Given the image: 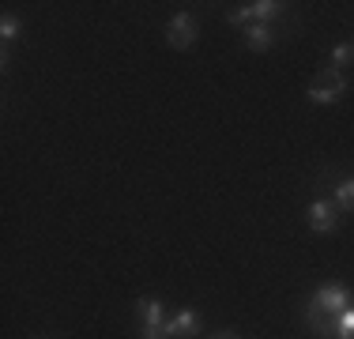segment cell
Listing matches in <instances>:
<instances>
[{"instance_id":"obj_1","label":"cell","mask_w":354,"mask_h":339,"mask_svg":"<svg viewBox=\"0 0 354 339\" xmlns=\"http://www.w3.org/2000/svg\"><path fill=\"white\" fill-rule=\"evenodd\" d=\"M283 15V4L279 0H252L245 8H234L230 15H226V23H234V27H252V23H272Z\"/></svg>"},{"instance_id":"obj_2","label":"cell","mask_w":354,"mask_h":339,"mask_svg":"<svg viewBox=\"0 0 354 339\" xmlns=\"http://www.w3.org/2000/svg\"><path fill=\"white\" fill-rule=\"evenodd\" d=\"M343 91H347V80H343L335 68H324V72H320V80L309 87V102H313V106H332Z\"/></svg>"},{"instance_id":"obj_3","label":"cell","mask_w":354,"mask_h":339,"mask_svg":"<svg viewBox=\"0 0 354 339\" xmlns=\"http://www.w3.org/2000/svg\"><path fill=\"white\" fill-rule=\"evenodd\" d=\"M140 320H143V339H170L166 336V305L158 298H140Z\"/></svg>"},{"instance_id":"obj_4","label":"cell","mask_w":354,"mask_h":339,"mask_svg":"<svg viewBox=\"0 0 354 339\" xmlns=\"http://www.w3.org/2000/svg\"><path fill=\"white\" fill-rule=\"evenodd\" d=\"M166 42H170L174 49H189L192 42H196V19H192L189 12H177L170 23H166Z\"/></svg>"},{"instance_id":"obj_5","label":"cell","mask_w":354,"mask_h":339,"mask_svg":"<svg viewBox=\"0 0 354 339\" xmlns=\"http://www.w3.org/2000/svg\"><path fill=\"white\" fill-rule=\"evenodd\" d=\"M335 223H339V208H335V200L309 203V230L313 234H332Z\"/></svg>"},{"instance_id":"obj_6","label":"cell","mask_w":354,"mask_h":339,"mask_svg":"<svg viewBox=\"0 0 354 339\" xmlns=\"http://www.w3.org/2000/svg\"><path fill=\"white\" fill-rule=\"evenodd\" d=\"M309 302H313L317 309H324V313H343V309H351V294H347V286H339V283L320 286V291H317Z\"/></svg>"},{"instance_id":"obj_7","label":"cell","mask_w":354,"mask_h":339,"mask_svg":"<svg viewBox=\"0 0 354 339\" xmlns=\"http://www.w3.org/2000/svg\"><path fill=\"white\" fill-rule=\"evenodd\" d=\"M200 332V317L196 309H177L170 320H166V336L170 339H181V336H196Z\"/></svg>"},{"instance_id":"obj_8","label":"cell","mask_w":354,"mask_h":339,"mask_svg":"<svg viewBox=\"0 0 354 339\" xmlns=\"http://www.w3.org/2000/svg\"><path fill=\"white\" fill-rule=\"evenodd\" d=\"M245 46L252 53H264V49L275 46V30L264 27V23H252V27H245Z\"/></svg>"},{"instance_id":"obj_9","label":"cell","mask_w":354,"mask_h":339,"mask_svg":"<svg viewBox=\"0 0 354 339\" xmlns=\"http://www.w3.org/2000/svg\"><path fill=\"white\" fill-rule=\"evenodd\" d=\"M335 208H343V211H354V177H343L339 185H335Z\"/></svg>"},{"instance_id":"obj_10","label":"cell","mask_w":354,"mask_h":339,"mask_svg":"<svg viewBox=\"0 0 354 339\" xmlns=\"http://www.w3.org/2000/svg\"><path fill=\"white\" fill-rule=\"evenodd\" d=\"M332 336H335V339H354V305L339 313V320L332 324Z\"/></svg>"},{"instance_id":"obj_11","label":"cell","mask_w":354,"mask_h":339,"mask_svg":"<svg viewBox=\"0 0 354 339\" xmlns=\"http://www.w3.org/2000/svg\"><path fill=\"white\" fill-rule=\"evenodd\" d=\"M351 57H354V42H343V46H335V49H332V68L339 72V68L351 61Z\"/></svg>"},{"instance_id":"obj_12","label":"cell","mask_w":354,"mask_h":339,"mask_svg":"<svg viewBox=\"0 0 354 339\" xmlns=\"http://www.w3.org/2000/svg\"><path fill=\"white\" fill-rule=\"evenodd\" d=\"M19 30H23V27H19V19H15V15H4V23H0V38H4V42H12Z\"/></svg>"},{"instance_id":"obj_13","label":"cell","mask_w":354,"mask_h":339,"mask_svg":"<svg viewBox=\"0 0 354 339\" xmlns=\"http://www.w3.org/2000/svg\"><path fill=\"white\" fill-rule=\"evenodd\" d=\"M218 339H238V336H218Z\"/></svg>"}]
</instances>
